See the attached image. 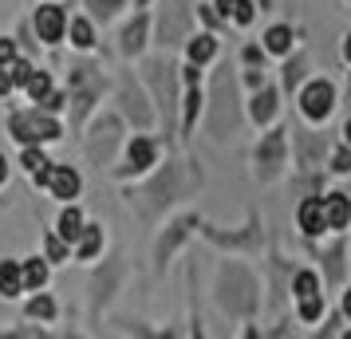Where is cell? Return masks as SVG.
Returning a JSON list of instances; mask_svg holds the SVG:
<instances>
[{
    "mask_svg": "<svg viewBox=\"0 0 351 339\" xmlns=\"http://www.w3.org/2000/svg\"><path fill=\"white\" fill-rule=\"evenodd\" d=\"M119 103H123V114H127V118H130L138 130H146L150 123H154V111L146 107V99H143V91H138V83H130V79L123 83V87H119Z\"/></svg>",
    "mask_w": 351,
    "mask_h": 339,
    "instance_id": "cell-13",
    "label": "cell"
},
{
    "mask_svg": "<svg viewBox=\"0 0 351 339\" xmlns=\"http://www.w3.org/2000/svg\"><path fill=\"white\" fill-rule=\"evenodd\" d=\"M241 60H245V64H249V67H256V64H265V51H261V48H253V44H249V48L241 51Z\"/></svg>",
    "mask_w": 351,
    "mask_h": 339,
    "instance_id": "cell-45",
    "label": "cell"
},
{
    "mask_svg": "<svg viewBox=\"0 0 351 339\" xmlns=\"http://www.w3.org/2000/svg\"><path fill=\"white\" fill-rule=\"evenodd\" d=\"M32 71H36V67L28 64V60H20V55H16V60L8 64V75H12V87H24V83H28V75H32Z\"/></svg>",
    "mask_w": 351,
    "mask_h": 339,
    "instance_id": "cell-39",
    "label": "cell"
},
{
    "mask_svg": "<svg viewBox=\"0 0 351 339\" xmlns=\"http://www.w3.org/2000/svg\"><path fill=\"white\" fill-rule=\"evenodd\" d=\"M343 60H348V64H351V32L343 36Z\"/></svg>",
    "mask_w": 351,
    "mask_h": 339,
    "instance_id": "cell-50",
    "label": "cell"
},
{
    "mask_svg": "<svg viewBox=\"0 0 351 339\" xmlns=\"http://www.w3.org/2000/svg\"><path fill=\"white\" fill-rule=\"evenodd\" d=\"M36 107H40V111H48V114H60V111H64V107H67V99L60 95V91H48V95L40 99Z\"/></svg>",
    "mask_w": 351,
    "mask_h": 339,
    "instance_id": "cell-41",
    "label": "cell"
},
{
    "mask_svg": "<svg viewBox=\"0 0 351 339\" xmlns=\"http://www.w3.org/2000/svg\"><path fill=\"white\" fill-rule=\"evenodd\" d=\"M87 8H91V20H111L123 8V0H87Z\"/></svg>",
    "mask_w": 351,
    "mask_h": 339,
    "instance_id": "cell-36",
    "label": "cell"
},
{
    "mask_svg": "<svg viewBox=\"0 0 351 339\" xmlns=\"http://www.w3.org/2000/svg\"><path fill=\"white\" fill-rule=\"evenodd\" d=\"M154 162H158V142L146 138V134H134L130 146H127V166H123L119 174H123V178H127V174H146Z\"/></svg>",
    "mask_w": 351,
    "mask_h": 339,
    "instance_id": "cell-12",
    "label": "cell"
},
{
    "mask_svg": "<svg viewBox=\"0 0 351 339\" xmlns=\"http://www.w3.org/2000/svg\"><path fill=\"white\" fill-rule=\"evenodd\" d=\"M285 154H288V130H269L261 146H256V174L261 178H272V174H280V166H285Z\"/></svg>",
    "mask_w": 351,
    "mask_h": 339,
    "instance_id": "cell-7",
    "label": "cell"
},
{
    "mask_svg": "<svg viewBox=\"0 0 351 339\" xmlns=\"http://www.w3.org/2000/svg\"><path fill=\"white\" fill-rule=\"evenodd\" d=\"M206 237L213 244H229V249H256L261 244V225H256V217L249 221V233H221V229L206 225Z\"/></svg>",
    "mask_w": 351,
    "mask_h": 339,
    "instance_id": "cell-17",
    "label": "cell"
},
{
    "mask_svg": "<svg viewBox=\"0 0 351 339\" xmlns=\"http://www.w3.org/2000/svg\"><path fill=\"white\" fill-rule=\"evenodd\" d=\"M24 312H28V320H44V323H51V320H56V300H51L48 292H36L32 300L24 304Z\"/></svg>",
    "mask_w": 351,
    "mask_h": 339,
    "instance_id": "cell-29",
    "label": "cell"
},
{
    "mask_svg": "<svg viewBox=\"0 0 351 339\" xmlns=\"http://www.w3.org/2000/svg\"><path fill=\"white\" fill-rule=\"evenodd\" d=\"M8 134H12L20 146H28V142H60V138H64V127H60L56 114L32 107V111H12L8 114Z\"/></svg>",
    "mask_w": 351,
    "mask_h": 339,
    "instance_id": "cell-2",
    "label": "cell"
},
{
    "mask_svg": "<svg viewBox=\"0 0 351 339\" xmlns=\"http://www.w3.org/2000/svg\"><path fill=\"white\" fill-rule=\"evenodd\" d=\"M146 32H150V16L138 12V16L127 24V32H123V51H127V55H138V51L146 48Z\"/></svg>",
    "mask_w": 351,
    "mask_h": 339,
    "instance_id": "cell-21",
    "label": "cell"
},
{
    "mask_svg": "<svg viewBox=\"0 0 351 339\" xmlns=\"http://www.w3.org/2000/svg\"><path fill=\"white\" fill-rule=\"evenodd\" d=\"M256 16V4L253 0H233V12H229V20H237V24H253Z\"/></svg>",
    "mask_w": 351,
    "mask_h": 339,
    "instance_id": "cell-40",
    "label": "cell"
},
{
    "mask_svg": "<svg viewBox=\"0 0 351 339\" xmlns=\"http://www.w3.org/2000/svg\"><path fill=\"white\" fill-rule=\"evenodd\" d=\"M20 276H24V292H40L48 284V260L44 257H28L20 264Z\"/></svg>",
    "mask_w": 351,
    "mask_h": 339,
    "instance_id": "cell-25",
    "label": "cell"
},
{
    "mask_svg": "<svg viewBox=\"0 0 351 339\" xmlns=\"http://www.w3.org/2000/svg\"><path fill=\"white\" fill-rule=\"evenodd\" d=\"M292 28L288 24H272L269 32H265V51H272V55H288L292 51Z\"/></svg>",
    "mask_w": 351,
    "mask_h": 339,
    "instance_id": "cell-26",
    "label": "cell"
},
{
    "mask_svg": "<svg viewBox=\"0 0 351 339\" xmlns=\"http://www.w3.org/2000/svg\"><path fill=\"white\" fill-rule=\"evenodd\" d=\"M44 253H48L44 260H51V264H60V260H67V257H71V244H67L64 237H60V233H44Z\"/></svg>",
    "mask_w": 351,
    "mask_h": 339,
    "instance_id": "cell-31",
    "label": "cell"
},
{
    "mask_svg": "<svg viewBox=\"0 0 351 339\" xmlns=\"http://www.w3.org/2000/svg\"><path fill=\"white\" fill-rule=\"evenodd\" d=\"M4 181H8V158L0 154V186H4Z\"/></svg>",
    "mask_w": 351,
    "mask_h": 339,
    "instance_id": "cell-49",
    "label": "cell"
},
{
    "mask_svg": "<svg viewBox=\"0 0 351 339\" xmlns=\"http://www.w3.org/2000/svg\"><path fill=\"white\" fill-rule=\"evenodd\" d=\"M292 142H296V150H300V166L304 170H316V162L324 158L328 142H324L319 134H312V130H292Z\"/></svg>",
    "mask_w": 351,
    "mask_h": 339,
    "instance_id": "cell-18",
    "label": "cell"
},
{
    "mask_svg": "<svg viewBox=\"0 0 351 339\" xmlns=\"http://www.w3.org/2000/svg\"><path fill=\"white\" fill-rule=\"evenodd\" d=\"M296 225H300L304 237H319V233H328V225H324V201H319L316 194L304 197L300 205H296Z\"/></svg>",
    "mask_w": 351,
    "mask_h": 339,
    "instance_id": "cell-14",
    "label": "cell"
},
{
    "mask_svg": "<svg viewBox=\"0 0 351 339\" xmlns=\"http://www.w3.org/2000/svg\"><path fill=\"white\" fill-rule=\"evenodd\" d=\"M300 111L308 123H324L335 111V87L332 79H308L300 91Z\"/></svg>",
    "mask_w": 351,
    "mask_h": 339,
    "instance_id": "cell-6",
    "label": "cell"
},
{
    "mask_svg": "<svg viewBox=\"0 0 351 339\" xmlns=\"http://www.w3.org/2000/svg\"><path fill=\"white\" fill-rule=\"evenodd\" d=\"M182 166H166V170H158L154 178L146 181V190H143V197H150L154 205L150 210H166L174 197H182Z\"/></svg>",
    "mask_w": 351,
    "mask_h": 339,
    "instance_id": "cell-9",
    "label": "cell"
},
{
    "mask_svg": "<svg viewBox=\"0 0 351 339\" xmlns=\"http://www.w3.org/2000/svg\"><path fill=\"white\" fill-rule=\"evenodd\" d=\"M24 87H28V99H32V103H40V99L51 91V75H48V71H32Z\"/></svg>",
    "mask_w": 351,
    "mask_h": 339,
    "instance_id": "cell-34",
    "label": "cell"
},
{
    "mask_svg": "<svg viewBox=\"0 0 351 339\" xmlns=\"http://www.w3.org/2000/svg\"><path fill=\"white\" fill-rule=\"evenodd\" d=\"M193 225H197V213H186V217H178L174 225H170V233H166V237L158 241V249H154V257H158V260H166L170 253H174V244L182 241V237H186V233H190Z\"/></svg>",
    "mask_w": 351,
    "mask_h": 339,
    "instance_id": "cell-20",
    "label": "cell"
},
{
    "mask_svg": "<svg viewBox=\"0 0 351 339\" xmlns=\"http://www.w3.org/2000/svg\"><path fill=\"white\" fill-rule=\"evenodd\" d=\"M197 12H202V20H206L209 28H221V24H225V20L213 12V4H197Z\"/></svg>",
    "mask_w": 351,
    "mask_h": 339,
    "instance_id": "cell-43",
    "label": "cell"
},
{
    "mask_svg": "<svg viewBox=\"0 0 351 339\" xmlns=\"http://www.w3.org/2000/svg\"><path fill=\"white\" fill-rule=\"evenodd\" d=\"M44 150H40V142H28L24 146V154H20V166H24V170H28V174H32V170H40V166H44Z\"/></svg>",
    "mask_w": 351,
    "mask_h": 339,
    "instance_id": "cell-37",
    "label": "cell"
},
{
    "mask_svg": "<svg viewBox=\"0 0 351 339\" xmlns=\"http://www.w3.org/2000/svg\"><path fill=\"white\" fill-rule=\"evenodd\" d=\"M348 87H351V75H348Z\"/></svg>",
    "mask_w": 351,
    "mask_h": 339,
    "instance_id": "cell-53",
    "label": "cell"
},
{
    "mask_svg": "<svg viewBox=\"0 0 351 339\" xmlns=\"http://www.w3.org/2000/svg\"><path fill=\"white\" fill-rule=\"evenodd\" d=\"M339 316H343V320H351V288L343 292V304H339Z\"/></svg>",
    "mask_w": 351,
    "mask_h": 339,
    "instance_id": "cell-48",
    "label": "cell"
},
{
    "mask_svg": "<svg viewBox=\"0 0 351 339\" xmlns=\"http://www.w3.org/2000/svg\"><path fill=\"white\" fill-rule=\"evenodd\" d=\"M190 32V8L186 0H170L162 4V20H158V44L170 48V44H182V36Z\"/></svg>",
    "mask_w": 351,
    "mask_h": 339,
    "instance_id": "cell-8",
    "label": "cell"
},
{
    "mask_svg": "<svg viewBox=\"0 0 351 339\" xmlns=\"http://www.w3.org/2000/svg\"><path fill=\"white\" fill-rule=\"evenodd\" d=\"M32 28L40 36V44H60L67 32V12L60 4H40L36 16H32Z\"/></svg>",
    "mask_w": 351,
    "mask_h": 339,
    "instance_id": "cell-11",
    "label": "cell"
},
{
    "mask_svg": "<svg viewBox=\"0 0 351 339\" xmlns=\"http://www.w3.org/2000/svg\"><path fill=\"white\" fill-rule=\"evenodd\" d=\"M99 249H103V225H87V221H83L80 237H75V257H80V260H91Z\"/></svg>",
    "mask_w": 351,
    "mask_h": 339,
    "instance_id": "cell-24",
    "label": "cell"
},
{
    "mask_svg": "<svg viewBox=\"0 0 351 339\" xmlns=\"http://www.w3.org/2000/svg\"><path fill=\"white\" fill-rule=\"evenodd\" d=\"M319 201H324V225L335 229V233H343V229L351 225V201H348V194H324Z\"/></svg>",
    "mask_w": 351,
    "mask_h": 339,
    "instance_id": "cell-15",
    "label": "cell"
},
{
    "mask_svg": "<svg viewBox=\"0 0 351 339\" xmlns=\"http://www.w3.org/2000/svg\"><path fill=\"white\" fill-rule=\"evenodd\" d=\"M245 83H249V87H261V83H265V71H261V67H249V71H245Z\"/></svg>",
    "mask_w": 351,
    "mask_h": 339,
    "instance_id": "cell-46",
    "label": "cell"
},
{
    "mask_svg": "<svg viewBox=\"0 0 351 339\" xmlns=\"http://www.w3.org/2000/svg\"><path fill=\"white\" fill-rule=\"evenodd\" d=\"M119 130H123V118H119V114H103L95 123V130H91V138H87V158L95 162L99 170L111 162L114 146H119Z\"/></svg>",
    "mask_w": 351,
    "mask_h": 339,
    "instance_id": "cell-5",
    "label": "cell"
},
{
    "mask_svg": "<svg viewBox=\"0 0 351 339\" xmlns=\"http://www.w3.org/2000/svg\"><path fill=\"white\" fill-rule=\"evenodd\" d=\"M213 12H217V16H221L225 24H229V12H233V0H213Z\"/></svg>",
    "mask_w": 351,
    "mask_h": 339,
    "instance_id": "cell-47",
    "label": "cell"
},
{
    "mask_svg": "<svg viewBox=\"0 0 351 339\" xmlns=\"http://www.w3.org/2000/svg\"><path fill=\"white\" fill-rule=\"evenodd\" d=\"M0 205H4V201H0Z\"/></svg>",
    "mask_w": 351,
    "mask_h": 339,
    "instance_id": "cell-54",
    "label": "cell"
},
{
    "mask_svg": "<svg viewBox=\"0 0 351 339\" xmlns=\"http://www.w3.org/2000/svg\"><path fill=\"white\" fill-rule=\"evenodd\" d=\"M319 316H324V292H316V296H304V300H300V320L304 323H316Z\"/></svg>",
    "mask_w": 351,
    "mask_h": 339,
    "instance_id": "cell-35",
    "label": "cell"
},
{
    "mask_svg": "<svg viewBox=\"0 0 351 339\" xmlns=\"http://www.w3.org/2000/svg\"><path fill=\"white\" fill-rule=\"evenodd\" d=\"M209 130L213 138L221 142L225 134L237 130V107H233V79H229V67L213 79V111H209Z\"/></svg>",
    "mask_w": 351,
    "mask_h": 339,
    "instance_id": "cell-4",
    "label": "cell"
},
{
    "mask_svg": "<svg viewBox=\"0 0 351 339\" xmlns=\"http://www.w3.org/2000/svg\"><path fill=\"white\" fill-rule=\"evenodd\" d=\"M12 60H16V40L0 36V64H12Z\"/></svg>",
    "mask_w": 351,
    "mask_h": 339,
    "instance_id": "cell-42",
    "label": "cell"
},
{
    "mask_svg": "<svg viewBox=\"0 0 351 339\" xmlns=\"http://www.w3.org/2000/svg\"><path fill=\"white\" fill-rule=\"evenodd\" d=\"M83 229V213L75 210V205H64V213H60V221H56V233L64 237L67 244H75V237H80Z\"/></svg>",
    "mask_w": 351,
    "mask_h": 339,
    "instance_id": "cell-28",
    "label": "cell"
},
{
    "mask_svg": "<svg viewBox=\"0 0 351 339\" xmlns=\"http://www.w3.org/2000/svg\"><path fill=\"white\" fill-rule=\"evenodd\" d=\"M44 190H51V197H60V201L80 197V190H83L80 170L75 166H56V162H48L44 166Z\"/></svg>",
    "mask_w": 351,
    "mask_h": 339,
    "instance_id": "cell-10",
    "label": "cell"
},
{
    "mask_svg": "<svg viewBox=\"0 0 351 339\" xmlns=\"http://www.w3.org/2000/svg\"><path fill=\"white\" fill-rule=\"evenodd\" d=\"M256 280L253 273H245L241 264H225L221 280H217V304L229 312V316H253L256 312Z\"/></svg>",
    "mask_w": 351,
    "mask_h": 339,
    "instance_id": "cell-1",
    "label": "cell"
},
{
    "mask_svg": "<svg viewBox=\"0 0 351 339\" xmlns=\"http://www.w3.org/2000/svg\"><path fill=\"white\" fill-rule=\"evenodd\" d=\"M213 55H217V36L213 32H202V36H190V40H186V60H190V64H209V60H213Z\"/></svg>",
    "mask_w": 351,
    "mask_h": 339,
    "instance_id": "cell-19",
    "label": "cell"
},
{
    "mask_svg": "<svg viewBox=\"0 0 351 339\" xmlns=\"http://www.w3.org/2000/svg\"><path fill=\"white\" fill-rule=\"evenodd\" d=\"M67 32H71V44L75 48H95V24H91V16H75L67 20Z\"/></svg>",
    "mask_w": 351,
    "mask_h": 339,
    "instance_id": "cell-27",
    "label": "cell"
},
{
    "mask_svg": "<svg viewBox=\"0 0 351 339\" xmlns=\"http://www.w3.org/2000/svg\"><path fill=\"white\" fill-rule=\"evenodd\" d=\"M24 292V276H20V260H0V296L16 300Z\"/></svg>",
    "mask_w": 351,
    "mask_h": 339,
    "instance_id": "cell-23",
    "label": "cell"
},
{
    "mask_svg": "<svg viewBox=\"0 0 351 339\" xmlns=\"http://www.w3.org/2000/svg\"><path fill=\"white\" fill-rule=\"evenodd\" d=\"M280 71H285V91H296V87L304 83V71H308V60H304V55H292V60H288V64L280 67Z\"/></svg>",
    "mask_w": 351,
    "mask_h": 339,
    "instance_id": "cell-32",
    "label": "cell"
},
{
    "mask_svg": "<svg viewBox=\"0 0 351 339\" xmlns=\"http://www.w3.org/2000/svg\"><path fill=\"white\" fill-rule=\"evenodd\" d=\"M12 91H16V87H12V75H8V64H0V99H8Z\"/></svg>",
    "mask_w": 351,
    "mask_h": 339,
    "instance_id": "cell-44",
    "label": "cell"
},
{
    "mask_svg": "<svg viewBox=\"0 0 351 339\" xmlns=\"http://www.w3.org/2000/svg\"><path fill=\"white\" fill-rule=\"evenodd\" d=\"M206 107V95H202V83H186V114H182V134H193L197 127V114Z\"/></svg>",
    "mask_w": 351,
    "mask_h": 339,
    "instance_id": "cell-22",
    "label": "cell"
},
{
    "mask_svg": "<svg viewBox=\"0 0 351 339\" xmlns=\"http://www.w3.org/2000/svg\"><path fill=\"white\" fill-rule=\"evenodd\" d=\"M146 4H150V0H134V8H146Z\"/></svg>",
    "mask_w": 351,
    "mask_h": 339,
    "instance_id": "cell-52",
    "label": "cell"
},
{
    "mask_svg": "<svg viewBox=\"0 0 351 339\" xmlns=\"http://www.w3.org/2000/svg\"><path fill=\"white\" fill-rule=\"evenodd\" d=\"M319 292V276L312 273V268H300V273L292 276V296L296 300H304V296H316Z\"/></svg>",
    "mask_w": 351,
    "mask_h": 339,
    "instance_id": "cell-30",
    "label": "cell"
},
{
    "mask_svg": "<svg viewBox=\"0 0 351 339\" xmlns=\"http://www.w3.org/2000/svg\"><path fill=\"white\" fill-rule=\"evenodd\" d=\"M67 87H71V130H80L87 111L103 95V79H99L95 67H71L67 71Z\"/></svg>",
    "mask_w": 351,
    "mask_h": 339,
    "instance_id": "cell-3",
    "label": "cell"
},
{
    "mask_svg": "<svg viewBox=\"0 0 351 339\" xmlns=\"http://www.w3.org/2000/svg\"><path fill=\"white\" fill-rule=\"evenodd\" d=\"M324 268H328V280H332V284H339V280H343V241H335L332 249H328Z\"/></svg>",
    "mask_w": 351,
    "mask_h": 339,
    "instance_id": "cell-33",
    "label": "cell"
},
{
    "mask_svg": "<svg viewBox=\"0 0 351 339\" xmlns=\"http://www.w3.org/2000/svg\"><path fill=\"white\" fill-rule=\"evenodd\" d=\"M328 170H332V174H351V146H339V150H332Z\"/></svg>",
    "mask_w": 351,
    "mask_h": 339,
    "instance_id": "cell-38",
    "label": "cell"
},
{
    "mask_svg": "<svg viewBox=\"0 0 351 339\" xmlns=\"http://www.w3.org/2000/svg\"><path fill=\"white\" fill-rule=\"evenodd\" d=\"M343 146H351V118L343 123Z\"/></svg>",
    "mask_w": 351,
    "mask_h": 339,
    "instance_id": "cell-51",
    "label": "cell"
},
{
    "mask_svg": "<svg viewBox=\"0 0 351 339\" xmlns=\"http://www.w3.org/2000/svg\"><path fill=\"white\" fill-rule=\"evenodd\" d=\"M276 87H269V83H261L253 91V103H249V114H253L256 127H269L272 118H276Z\"/></svg>",
    "mask_w": 351,
    "mask_h": 339,
    "instance_id": "cell-16",
    "label": "cell"
}]
</instances>
